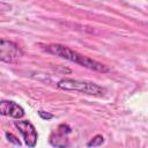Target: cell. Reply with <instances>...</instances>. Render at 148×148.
<instances>
[{"instance_id":"1","label":"cell","mask_w":148,"mask_h":148,"mask_svg":"<svg viewBox=\"0 0 148 148\" xmlns=\"http://www.w3.org/2000/svg\"><path fill=\"white\" fill-rule=\"evenodd\" d=\"M44 50L51 54H54L59 58H62V59H66L68 61H72V62H75L82 67H86L88 69H91V71H95V72H101V73H108L110 72V68L102 64V62H98L89 57H86L65 45H61V44H50V45H46L44 47Z\"/></svg>"},{"instance_id":"8","label":"cell","mask_w":148,"mask_h":148,"mask_svg":"<svg viewBox=\"0 0 148 148\" xmlns=\"http://www.w3.org/2000/svg\"><path fill=\"white\" fill-rule=\"evenodd\" d=\"M5 135H6V138H7V140L9 141V142H12L13 145H15V146H18V147H21V141L14 135V134H12V133H9V132H6L5 133Z\"/></svg>"},{"instance_id":"9","label":"cell","mask_w":148,"mask_h":148,"mask_svg":"<svg viewBox=\"0 0 148 148\" xmlns=\"http://www.w3.org/2000/svg\"><path fill=\"white\" fill-rule=\"evenodd\" d=\"M38 114H39V117H40L42 119H44V120H50V119L53 118V114H52V113L46 112V111H43V110H39V111H38Z\"/></svg>"},{"instance_id":"5","label":"cell","mask_w":148,"mask_h":148,"mask_svg":"<svg viewBox=\"0 0 148 148\" xmlns=\"http://www.w3.org/2000/svg\"><path fill=\"white\" fill-rule=\"evenodd\" d=\"M72 128L67 124H60L50 135V143L56 148H67L69 146V134Z\"/></svg>"},{"instance_id":"7","label":"cell","mask_w":148,"mask_h":148,"mask_svg":"<svg viewBox=\"0 0 148 148\" xmlns=\"http://www.w3.org/2000/svg\"><path fill=\"white\" fill-rule=\"evenodd\" d=\"M104 142V138L101 135V134H97V135H95L90 141H88L87 142V147H89V148H94V147H98V146H101L102 143Z\"/></svg>"},{"instance_id":"6","label":"cell","mask_w":148,"mask_h":148,"mask_svg":"<svg viewBox=\"0 0 148 148\" xmlns=\"http://www.w3.org/2000/svg\"><path fill=\"white\" fill-rule=\"evenodd\" d=\"M0 114L21 119L24 117V109L14 101H0Z\"/></svg>"},{"instance_id":"4","label":"cell","mask_w":148,"mask_h":148,"mask_svg":"<svg viewBox=\"0 0 148 148\" xmlns=\"http://www.w3.org/2000/svg\"><path fill=\"white\" fill-rule=\"evenodd\" d=\"M14 125L21 133L25 146H28L29 148H34L36 146L37 139H38V134H37L35 126L29 120H20V119L15 120Z\"/></svg>"},{"instance_id":"3","label":"cell","mask_w":148,"mask_h":148,"mask_svg":"<svg viewBox=\"0 0 148 148\" xmlns=\"http://www.w3.org/2000/svg\"><path fill=\"white\" fill-rule=\"evenodd\" d=\"M23 56V51L21 47L8 39L0 38V60L7 64L15 62L18 58Z\"/></svg>"},{"instance_id":"2","label":"cell","mask_w":148,"mask_h":148,"mask_svg":"<svg viewBox=\"0 0 148 148\" xmlns=\"http://www.w3.org/2000/svg\"><path fill=\"white\" fill-rule=\"evenodd\" d=\"M57 87L65 91H77L91 96H103L106 89L95 82L76 79H61L58 81Z\"/></svg>"}]
</instances>
